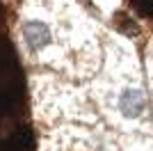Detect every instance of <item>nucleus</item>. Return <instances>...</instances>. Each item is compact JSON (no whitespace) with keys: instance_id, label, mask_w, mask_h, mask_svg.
Returning <instances> with one entry per match:
<instances>
[{"instance_id":"f257e3e1","label":"nucleus","mask_w":153,"mask_h":151,"mask_svg":"<svg viewBox=\"0 0 153 151\" xmlns=\"http://www.w3.org/2000/svg\"><path fill=\"white\" fill-rule=\"evenodd\" d=\"M21 41L30 55H46L55 46V30L46 19L27 16L21 21Z\"/></svg>"},{"instance_id":"f03ea898","label":"nucleus","mask_w":153,"mask_h":151,"mask_svg":"<svg viewBox=\"0 0 153 151\" xmlns=\"http://www.w3.org/2000/svg\"><path fill=\"white\" fill-rule=\"evenodd\" d=\"M114 110L123 121H142L149 112L146 92L140 85H123L114 96Z\"/></svg>"}]
</instances>
